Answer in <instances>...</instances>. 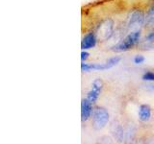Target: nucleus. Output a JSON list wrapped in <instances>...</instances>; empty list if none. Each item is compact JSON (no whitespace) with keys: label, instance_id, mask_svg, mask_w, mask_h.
Segmentation results:
<instances>
[{"label":"nucleus","instance_id":"4","mask_svg":"<svg viewBox=\"0 0 154 144\" xmlns=\"http://www.w3.org/2000/svg\"><path fill=\"white\" fill-rule=\"evenodd\" d=\"M120 61L119 57H114L109 59L104 64H81L82 71H91V70H106L112 68L113 66L118 64Z\"/></svg>","mask_w":154,"mask_h":144},{"label":"nucleus","instance_id":"2","mask_svg":"<svg viewBox=\"0 0 154 144\" xmlns=\"http://www.w3.org/2000/svg\"><path fill=\"white\" fill-rule=\"evenodd\" d=\"M109 121V113L104 108H95L93 112V126L95 130L103 129Z\"/></svg>","mask_w":154,"mask_h":144},{"label":"nucleus","instance_id":"11","mask_svg":"<svg viewBox=\"0 0 154 144\" xmlns=\"http://www.w3.org/2000/svg\"><path fill=\"white\" fill-rule=\"evenodd\" d=\"M146 23L148 26H154V6L148 10L146 16Z\"/></svg>","mask_w":154,"mask_h":144},{"label":"nucleus","instance_id":"15","mask_svg":"<svg viewBox=\"0 0 154 144\" xmlns=\"http://www.w3.org/2000/svg\"><path fill=\"white\" fill-rule=\"evenodd\" d=\"M89 56H90V54H89L88 52H86V51H82L81 52V60L83 61V62L88 59Z\"/></svg>","mask_w":154,"mask_h":144},{"label":"nucleus","instance_id":"7","mask_svg":"<svg viewBox=\"0 0 154 144\" xmlns=\"http://www.w3.org/2000/svg\"><path fill=\"white\" fill-rule=\"evenodd\" d=\"M96 42H97V38L95 36V33H88L82 40L81 48L83 50L91 49L96 45Z\"/></svg>","mask_w":154,"mask_h":144},{"label":"nucleus","instance_id":"1","mask_svg":"<svg viewBox=\"0 0 154 144\" xmlns=\"http://www.w3.org/2000/svg\"><path fill=\"white\" fill-rule=\"evenodd\" d=\"M140 38H141V32L136 30L133 31L125 37L123 40L118 43L117 45L113 47V51L115 52H123V51H127L130 48H132L134 45H136L140 40Z\"/></svg>","mask_w":154,"mask_h":144},{"label":"nucleus","instance_id":"5","mask_svg":"<svg viewBox=\"0 0 154 144\" xmlns=\"http://www.w3.org/2000/svg\"><path fill=\"white\" fill-rule=\"evenodd\" d=\"M146 22V16L141 10H135L132 12L131 16L129 17L128 28L131 30H136L139 27H142L143 23Z\"/></svg>","mask_w":154,"mask_h":144},{"label":"nucleus","instance_id":"16","mask_svg":"<svg viewBox=\"0 0 154 144\" xmlns=\"http://www.w3.org/2000/svg\"><path fill=\"white\" fill-rule=\"evenodd\" d=\"M147 86H148V88H150L151 90L154 91V85H148Z\"/></svg>","mask_w":154,"mask_h":144},{"label":"nucleus","instance_id":"3","mask_svg":"<svg viewBox=\"0 0 154 144\" xmlns=\"http://www.w3.org/2000/svg\"><path fill=\"white\" fill-rule=\"evenodd\" d=\"M113 31H114V21L112 19L108 18L103 20L98 25L95 32V36L97 38V40H107L113 35Z\"/></svg>","mask_w":154,"mask_h":144},{"label":"nucleus","instance_id":"10","mask_svg":"<svg viewBox=\"0 0 154 144\" xmlns=\"http://www.w3.org/2000/svg\"><path fill=\"white\" fill-rule=\"evenodd\" d=\"M100 91L101 90H98V89H95V88H91V89L89 91L88 94H87V99L90 100L91 103H94L98 98V96L100 94Z\"/></svg>","mask_w":154,"mask_h":144},{"label":"nucleus","instance_id":"13","mask_svg":"<svg viewBox=\"0 0 154 144\" xmlns=\"http://www.w3.org/2000/svg\"><path fill=\"white\" fill-rule=\"evenodd\" d=\"M143 80L144 81H154V73L153 72H146L143 75Z\"/></svg>","mask_w":154,"mask_h":144},{"label":"nucleus","instance_id":"8","mask_svg":"<svg viewBox=\"0 0 154 144\" xmlns=\"http://www.w3.org/2000/svg\"><path fill=\"white\" fill-rule=\"evenodd\" d=\"M139 48L143 50L153 49L154 48V30L148 34L146 37L143 38V40L139 43Z\"/></svg>","mask_w":154,"mask_h":144},{"label":"nucleus","instance_id":"14","mask_svg":"<svg viewBox=\"0 0 154 144\" xmlns=\"http://www.w3.org/2000/svg\"><path fill=\"white\" fill-rule=\"evenodd\" d=\"M143 62H144V58L143 56L138 55V56H136L134 58V62L136 64H143Z\"/></svg>","mask_w":154,"mask_h":144},{"label":"nucleus","instance_id":"12","mask_svg":"<svg viewBox=\"0 0 154 144\" xmlns=\"http://www.w3.org/2000/svg\"><path fill=\"white\" fill-rule=\"evenodd\" d=\"M112 132H113L115 136H117L119 139H122V137L123 136V130H122L120 125H119V124L115 125V123H114L113 126H112Z\"/></svg>","mask_w":154,"mask_h":144},{"label":"nucleus","instance_id":"9","mask_svg":"<svg viewBox=\"0 0 154 144\" xmlns=\"http://www.w3.org/2000/svg\"><path fill=\"white\" fill-rule=\"evenodd\" d=\"M151 117V109L148 105H142L139 110V118L143 122H147Z\"/></svg>","mask_w":154,"mask_h":144},{"label":"nucleus","instance_id":"6","mask_svg":"<svg viewBox=\"0 0 154 144\" xmlns=\"http://www.w3.org/2000/svg\"><path fill=\"white\" fill-rule=\"evenodd\" d=\"M93 103L88 99H83L81 103V120L87 121L93 113Z\"/></svg>","mask_w":154,"mask_h":144}]
</instances>
